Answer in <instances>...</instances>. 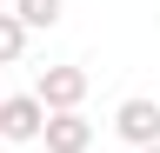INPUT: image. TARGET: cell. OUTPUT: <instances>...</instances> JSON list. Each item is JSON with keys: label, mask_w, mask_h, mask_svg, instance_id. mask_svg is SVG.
<instances>
[{"label": "cell", "mask_w": 160, "mask_h": 153, "mask_svg": "<svg viewBox=\"0 0 160 153\" xmlns=\"http://www.w3.org/2000/svg\"><path fill=\"white\" fill-rule=\"evenodd\" d=\"M33 100L47 113H80V100H87V67H47L33 80Z\"/></svg>", "instance_id": "6da1fadb"}, {"label": "cell", "mask_w": 160, "mask_h": 153, "mask_svg": "<svg viewBox=\"0 0 160 153\" xmlns=\"http://www.w3.org/2000/svg\"><path fill=\"white\" fill-rule=\"evenodd\" d=\"M113 133H120L127 146H160V100H147V93L120 100V113H113Z\"/></svg>", "instance_id": "7a4b0ae2"}, {"label": "cell", "mask_w": 160, "mask_h": 153, "mask_svg": "<svg viewBox=\"0 0 160 153\" xmlns=\"http://www.w3.org/2000/svg\"><path fill=\"white\" fill-rule=\"evenodd\" d=\"M40 120H47V107H40L33 93H7V100H0V140L7 146L40 140Z\"/></svg>", "instance_id": "3957f363"}, {"label": "cell", "mask_w": 160, "mask_h": 153, "mask_svg": "<svg viewBox=\"0 0 160 153\" xmlns=\"http://www.w3.org/2000/svg\"><path fill=\"white\" fill-rule=\"evenodd\" d=\"M40 140H47V153H87L93 146V120H80V113H47V120H40Z\"/></svg>", "instance_id": "277c9868"}, {"label": "cell", "mask_w": 160, "mask_h": 153, "mask_svg": "<svg viewBox=\"0 0 160 153\" xmlns=\"http://www.w3.org/2000/svg\"><path fill=\"white\" fill-rule=\"evenodd\" d=\"M60 7H67V0H13V20L20 27H60Z\"/></svg>", "instance_id": "5b68a950"}, {"label": "cell", "mask_w": 160, "mask_h": 153, "mask_svg": "<svg viewBox=\"0 0 160 153\" xmlns=\"http://www.w3.org/2000/svg\"><path fill=\"white\" fill-rule=\"evenodd\" d=\"M20 53H27V27H20L13 13H0V67H13Z\"/></svg>", "instance_id": "8992f818"}, {"label": "cell", "mask_w": 160, "mask_h": 153, "mask_svg": "<svg viewBox=\"0 0 160 153\" xmlns=\"http://www.w3.org/2000/svg\"><path fill=\"white\" fill-rule=\"evenodd\" d=\"M140 153H160V146H140Z\"/></svg>", "instance_id": "52a82bcc"}]
</instances>
